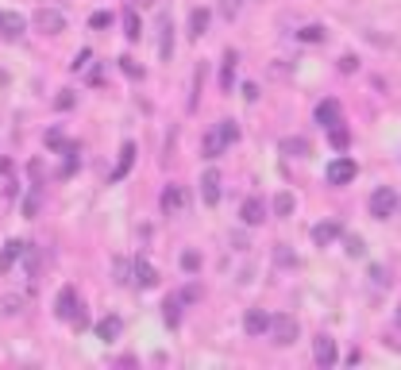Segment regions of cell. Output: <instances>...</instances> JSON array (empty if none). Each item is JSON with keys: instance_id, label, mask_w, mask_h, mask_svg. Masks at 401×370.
I'll return each mask as SVG.
<instances>
[{"instance_id": "obj_22", "label": "cell", "mask_w": 401, "mask_h": 370, "mask_svg": "<svg viewBox=\"0 0 401 370\" xmlns=\"http://www.w3.org/2000/svg\"><path fill=\"white\" fill-rule=\"evenodd\" d=\"M209 20H212L209 8H193V16H189V39H205V31H209Z\"/></svg>"}, {"instance_id": "obj_26", "label": "cell", "mask_w": 401, "mask_h": 370, "mask_svg": "<svg viewBox=\"0 0 401 370\" xmlns=\"http://www.w3.org/2000/svg\"><path fill=\"white\" fill-rule=\"evenodd\" d=\"M278 151H282V155H290V158H305V155H313L309 143L297 139V135H293V139H278Z\"/></svg>"}, {"instance_id": "obj_39", "label": "cell", "mask_w": 401, "mask_h": 370, "mask_svg": "<svg viewBox=\"0 0 401 370\" xmlns=\"http://www.w3.org/2000/svg\"><path fill=\"white\" fill-rule=\"evenodd\" d=\"M370 278H375L378 289H390V270L386 266H370Z\"/></svg>"}, {"instance_id": "obj_15", "label": "cell", "mask_w": 401, "mask_h": 370, "mask_svg": "<svg viewBox=\"0 0 401 370\" xmlns=\"http://www.w3.org/2000/svg\"><path fill=\"white\" fill-rule=\"evenodd\" d=\"M340 236H343L340 220H320L317 228H313V243H317V247H332Z\"/></svg>"}, {"instance_id": "obj_47", "label": "cell", "mask_w": 401, "mask_h": 370, "mask_svg": "<svg viewBox=\"0 0 401 370\" xmlns=\"http://www.w3.org/2000/svg\"><path fill=\"white\" fill-rule=\"evenodd\" d=\"M132 8H155V0H132Z\"/></svg>"}, {"instance_id": "obj_5", "label": "cell", "mask_w": 401, "mask_h": 370, "mask_svg": "<svg viewBox=\"0 0 401 370\" xmlns=\"http://www.w3.org/2000/svg\"><path fill=\"white\" fill-rule=\"evenodd\" d=\"M31 24H35V31H42V35H62L66 31V12L62 8H39L31 16Z\"/></svg>"}, {"instance_id": "obj_18", "label": "cell", "mask_w": 401, "mask_h": 370, "mask_svg": "<svg viewBox=\"0 0 401 370\" xmlns=\"http://www.w3.org/2000/svg\"><path fill=\"white\" fill-rule=\"evenodd\" d=\"M205 74H209V66H205V62H197V66H193L189 100H185V108H189V112H197V108H200V89H205Z\"/></svg>"}, {"instance_id": "obj_16", "label": "cell", "mask_w": 401, "mask_h": 370, "mask_svg": "<svg viewBox=\"0 0 401 370\" xmlns=\"http://www.w3.org/2000/svg\"><path fill=\"white\" fill-rule=\"evenodd\" d=\"M224 147H228V143L220 139V128H209V132H205V139H200V158H205V162H212V158L224 155Z\"/></svg>"}, {"instance_id": "obj_23", "label": "cell", "mask_w": 401, "mask_h": 370, "mask_svg": "<svg viewBox=\"0 0 401 370\" xmlns=\"http://www.w3.org/2000/svg\"><path fill=\"white\" fill-rule=\"evenodd\" d=\"M19 255H24V239H8L4 251H0V274H8V266L16 263Z\"/></svg>"}, {"instance_id": "obj_30", "label": "cell", "mask_w": 401, "mask_h": 370, "mask_svg": "<svg viewBox=\"0 0 401 370\" xmlns=\"http://www.w3.org/2000/svg\"><path fill=\"white\" fill-rule=\"evenodd\" d=\"M293 208H297L293 193H278V197H274V213L282 216V220H285V216H293Z\"/></svg>"}, {"instance_id": "obj_24", "label": "cell", "mask_w": 401, "mask_h": 370, "mask_svg": "<svg viewBox=\"0 0 401 370\" xmlns=\"http://www.w3.org/2000/svg\"><path fill=\"white\" fill-rule=\"evenodd\" d=\"M132 270H135V259L120 255L116 263H112V282H116V286H132Z\"/></svg>"}, {"instance_id": "obj_41", "label": "cell", "mask_w": 401, "mask_h": 370, "mask_svg": "<svg viewBox=\"0 0 401 370\" xmlns=\"http://www.w3.org/2000/svg\"><path fill=\"white\" fill-rule=\"evenodd\" d=\"M340 70H343V74H355V70H359V54H343L340 58Z\"/></svg>"}, {"instance_id": "obj_48", "label": "cell", "mask_w": 401, "mask_h": 370, "mask_svg": "<svg viewBox=\"0 0 401 370\" xmlns=\"http://www.w3.org/2000/svg\"><path fill=\"white\" fill-rule=\"evenodd\" d=\"M398 324H401V313H398Z\"/></svg>"}, {"instance_id": "obj_19", "label": "cell", "mask_w": 401, "mask_h": 370, "mask_svg": "<svg viewBox=\"0 0 401 370\" xmlns=\"http://www.w3.org/2000/svg\"><path fill=\"white\" fill-rule=\"evenodd\" d=\"M267 328H270V313H262V309H251L243 316V332L247 336H267Z\"/></svg>"}, {"instance_id": "obj_29", "label": "cell", "mask_w": 401, "mask_h": 370, "mask_svg": "<svg viewBox=\"0 0 401 370\" xmlns=\"http://www.w3.org/2000/svg\"><path fill=\"white\" fill-rule=\"evenodd\" d=\"M297 39H301V43H324L328 31H324V24H305V27L297 31Z\"/></svg>"}, {"instance_id": "obj_7", "label": "cell", "mask_w": 401, "mask_h": 370, "mask_svg": "<svg viewBox=\"0 0 401 370\" xmlns=\"http://www.w3.org/2000/svg\"><path fill=\"white\" fill-rule=\"evenodd\" d=\"M159 62H174V20H170V12L159 16Z\"/></svg>"}, {"instance_id": "obj_12", "label": "cell", "mask_w": 401, "mask_h": 370, "mask_svg": "<svg viewBox=\"0 0 401 370\" xmlns=\"http://www.w3.org/2000/svg\"><path fill=\"white\" fill-rule=\"evenodd\" d=\"M155 282H159V270L150 266V259H135V270H132V286H139V289H155Z\"/></svg>"}, {"instance_id": "obj_33", "label": "cell", "mask_w": 401, "mask_h": 370, "mask_svg": "<svg viewBox=\"0 0 401 370\" xmlns=\"http://www.w3.org/2000/svg\"><path fill=\"white\" fill-rule=\"evenodd\" d=\"M178 266H182L185 274H197V270H200V255H197V251H182V259H178Z\"/></svg>"}, {"instance_id": "obj_31", "label": "cell", "mask_w": 401, "mask_h": 370, "mask_svg": "<svg viewBox=\"0 0 401 370\" xmlns=\"http://www.w3.org/2000/svg\"><path fill=\"white\" fill-rule=\"evenodd\" d=\"M42 143H47V147L50 151H62V147H66V132H62V128H47V135H42Z\"/></svg>"}, {"instance_id": "obj_38", "label": "cell", "mask_w": 401, "mask_h": 370, "mask_svg": "<svg viewBox=\"0 0 401 370\" xmlns=\"http://www.w3.org/2000/svg\"><path fill=\"white\" fill-rule=\"evenodd\" d=\"M89 62H93V50L85 47V50H77V58H74V62H70V66H74L77 74H85V70H89Z\"/></svg>"}, {"instance_id": "obj_44", "label": "cell", "mask_w": 401, "mask_h": 370, "mask_svg": "<svg viewBox=\"0 0 401 370\" xmlns=\"http://www.w3.org/2000/svg\"><path fill=\"white\" fill-rule=\"evenodd\" d=\"M243 100H247V105L259 100V85H255V82H243Z\"/></svg>"}, {"instance_id": "obj_42", "label": "cell", "mask_w": 401, "mask_h": 370, "mask_svg": "<svg viewBox=\"0 0 401 370\" xmlns=\"http://www.w3.org/2000/svg\"><path fill=\"white\" fill-rule=\"evenodd\" d=\"M85 82H89V85H104V74H100L97 58H93V70H85Z\"/></svg>"}, {"instance_id": "obj_45", "label": "cell", "mask_w": 401, "mask_h": 370, "mask_svg": "<svg viewBox=\"0 0 401 370\" xmlns=\"http://www.w3.org/2000/svg\"><path fill=\"white\" fill-rule=\"evenodd\" d=\"M178 297H182L185 305H193V301H197V297H200V286H189V289H178Z\"/></svg>"}, {"instance_id": "obj_8", "label": "cell", "mask_w": 401, "mask_h": 370, "mask_svg": "<svg viewBox=\"0 0 401 370\" xmlns=\"http://www.w3.org/2000/svg\"><path fill=\"white\" fill-rule=\"evenodd\" d=\"M313 355H317V367H336V359H340V351H336V339L328 336V332H320L317 339H313Z\"/></svg>"}, {"instance_id": "obj_27", "label": "cell", "mask_w": 401, "mask_h": 370, "mask_svg": "<svg viewBox=\"0 0 401 370\" xmlns=\"http://www.w3.org/2000/svg\"><path fill=\"white\" fill-rule=\"evenodd\" d=\"M328 143H332L336 151H347V147H351L347 128H343V123H332V128H328Z\"/></svg>"}, {"instance_id": "obj_3", "label": "cell", "mask_w": 401, "mask_h": 370, "mask_svg": "<svg viewBox=\"0 0 401 370\" xmlns=\"http://www.w3.org/2000/svg\"><path fill=\"white\" fill-rule=\"evenodd\" d=\"M367 208H370V216H375V220H390V216L398 213V190H390V185H378V190L370 193Z\"/></svg>"}, {"instance_id": "obj_4", "label": "cell", "mask_w": 401, "mask_h": 370, "mask_svg": "<svg viewBox=\"0 0 401 370\" xmlns=\"http://www.w3.org/2000/svg\"><path fill=\"white\" fill-rule=\"evenodd\" d=\"M162 213L166 216H185L189 213V193H185V185H178V181H170L166 190H162Z\"/></svg>"}, {"instance_id": "obj_36", "label": "cell", "mask_w": 401, "mask_h": 370, "mask_svg": "<svg viewBox=\"0 0 401 370\" xmlns=\"http://www.w3.org/2000/svg\"><path fill=\"white\" fill-rule=\"evenodd\" d=\"M120 70H124L127 77H135V82H143V74H147V70H143L135 58H120Z\"/></svg>"}, {"instance_id": "obj_6", "label": "cell", "mask_w": 401, "mask_h": 370, "mask_svg": "<svg viewBox=\"0 0 401 370\" xmlns=\"http://www.w3.org/2000/svg\"><path fill=\"white\" fill-rule=\"evenodd\" d=\"M355 174H359V166L351 162V158H336V162H328V170H324V178H328V185H347V181H355Z\"/></svg>"}, {"instance_id": "obj_40", "label": "cell", "mask_w": 401, "mask_h": 370, "mask_svg": "<svg viewBox=\"0 0 401 370\" xmlns=\"http://www.w3.org/2000/svg\"><path fill=\"white\" fill-rule=\"evenodd\" d=\"M35 213H39V193H27V197H24V216L31 220Z\"/></svg>"}, {"instance_id": "obj_17", "label": "cell", "mask_w": 401, "mask_h": 370, "mask_svg": "<svg viewBox=\"0 0 401 370\" xmlns=\"http://www.w3.org/2000/svg\"><path fill=\"white\" fill-rule=\"evenodd\" d=\"M132 166H135V143L127 139L124 147H120V162H116V170H112L109 181H112V185H116V181H124L127 174H132Z\"/></svg>"}, {"instance_id": "obj_25", "label": "cell", "mask_w": 401, "mask_h": 370, "mask_svg": "<svg viewBox=\"0 0 401 370\" xmlns=\"http://www.w3.org/2000/svg\"><path fill=\"white\" fill-rule=\"evenodd\" d=\"M124 35H127V43L143 39V24H139V12L135 8H124Z\"/></svg>"}, {"instance_id": "obj_43", "label": "cell", "mask_w": 401, "mask_h": 370, "mask_svg": "<svg viewBox=\"0 0 401 370\" xmlns=\"http://www.w3.org/2000/svg\"><path fill=\"white\" fill-rule=\"evenodd\" d=\"M74 105H77L74 93H62V97H54V108H58V112H66V108H74Z\"/></svg>"}, {"instance_id": "obj_28", "label": "cell", "mask_w": 401, "mask_h": 370, "mask_svg": "<svg viewBox=\"0 0 401 370\" xmlns=\"http://www.w3.org/2000/svg\"><path fill=\"white\" fill-rule=\"evenodd\" d=\"M19 313H24V297L19 293L0 297V316H19Z\"/></svg>"}, {"instance_id": "obj_14", "label": "cell", "mask_w": 401, "mask_h": 370, "mask_svg": "<svg viewBox=\"0 0 401 370\" xmlns=\"http://www.w3.org/2000/svg\"><path fill=\"white\" fill-rule=\"evenodd\" d=\"M235 66H239V50H224V58H220V89L232 93L235 85Z\"/></svg>"}, {"instance_id": "obj_11", "label": "cell", "mask_w": 401, "mask_h": 370, "mask_svg": "<svg viewBox=\"0 0 401 370\" xmlns=\"http://www.w3.org/2000/svg\"><path fill=\"white\" fill-rule=\"evenodd\" d=\"M267 220V208H262L259 197H243L239 205V224H247V228H259V224Z\"/></svg>"}, {"instance_id": "obj_13", "label": "cell", "mask_w": 401, "mask_h": 370, "mask_svg": "<svg viewBox=\"0 0 401 370\" xmlns=\"http://www.w3.org/2000/svg\"><path fill=\"white\" fill-rule=\"evenodd\" d=\"M340 116H343L340 100H332V97H328V100H320V105H317V112H313V120H317L320 128H324V132H328L332 123H340Z\"/></svg>"}, {"instance_id": "obj_21", "label": "cell", "mask_w": 401, "mask_h": 370, "mask_svg": "<svg viewBox=\"0 0 401 370\" xmlns=\"http://www.w3.org/2000/svg\"><path fill=\"white\" fill-rule=\"evenodd\" d=\"M27 31V20L16 16V12H0V35H8V39H19Z\"/></svg>"}, {"instance_id": "obj_35", "label": "cell", "mask_w": 401, "mask_h": 370, "mask_svg": "<svg viewBox=\"0 0 401 370\" xmlns=\"http://www.w3.org/2000/svg\"><path fill=\"white\" fill-rule=\"evenodd\" d=\"M217 8H220V16H224V20H235V16H239V8H243V0H217Z\"/></svg>"}, {"instance_id": "obj_20", "label": "cell", "mask_w": 401, "mask_h": 370, "mask_svg": "<svg viewBox=\"0 0 401 370\" xmlns=\"http://www.w3.org/2000/svg\"><path fill=\"white\" fill-rule=\"evenodd\" d=\"M182 297L170 293L166 301H162V321H166V328H182Z\"/></svg>"}, {"instance_id": "obj_1", "label": "cell", "mask_w": 401, "mask_h": 370, "mask_svg": "<svg viewBox=\"0 0 401 370\" xmlns=\"http://www.w3.org/2000/svg\"><path fill=\"white\" fill-rule=\"evenodd\" d=\"M85 305L77 301V293H74V286H62L58 289V297H54V316H58V321H70L74 324V328H85V313H81Z\"/></svg>"}, {"instance_id": "obj_34", "label": "cell", "mask_w": 401, "mask_h": 370, "mask_svg": "<svg viewBox=\"0 0 401 370\" xmlns=\"http://www.w3.org/2000/svg\"><path fill=\"white\" fill-rule=\"evenodd\" d=\"M217 128H220V139H224V143H235V139H239V123H235V120H220Z\"/></svg>"}, {"instance_id": "obj_2", "label": "cell", "mask_w": 401, "mask_h": 370, "mask_svg": "<svg viewBox=\"0 0 401 370\" xmlns=\"http://www.w3.org/2000/svg\"><path fill=\"white\" fill-rule=\"evenodd\" d=\"M267 336H270V344H278V347H293V344L301 339L297 316H290V313H278V316H270V328H267Z\"/></svg>"}, {"instance_id": "obj_9", "label": "cell", "mask_w": 401, "mask_h": 370, "mask_svg": "<svg viewBox=\"0 0 401 370\" xmlns=\"http://www.w3.org/2000/svg\"><path fill=\"white\" fill-rule=\"evenodd\" d=\"M200 201H205L209 208L220 205V170H212V166L200 174Z\"/></svg>"}, {"instance_id": "obj_32", "label": "cell", "mask_w": 401, "mask_h": 370, "mask_svg": "<svg viewBox=\"0 0 401 370\" xmlns=\"http://www.w3.org/2000/svg\"><path fill=\"white\" fill-rule=\"evenodd\" d=\"M343 251H347L351 259H363L367 255V243H363L359 236H343Z\"/></svg>"}, {"instance_id": "obj_37", "label": "cell", "mask_w": 401, "mask_h": 370, "mask_svg": "<svg viewBox=\"0 0 401 370\" xmlns=\"http://www.w3.org/2000/svg\"><path fill=\"white\" fill-rule=\"evenodd\" d=\"M104 27H112V12H93V16H89V31H104Z\"/></svg>"}, {"instance_id": "obj_46", "label": "cell", "mask_w": 401, "mask_h": 370, "mask_svg": "<svg viewBox=\"0 0 401 370\" xmlns=\"http://www.w3.org/2000/svg\"><path fill=\"white\" fill-rule=\"evenodd\" d=\"M274 263H293V255L285 251V247H278V251H274Z\"/></svg>"}, {"instance_id": "obj_10", "label": "cell", "mask_w": 401, "mask_h": 370, "mask_svg": "<svg viewBox=\"0 0 401 370\" xmlns=\"http://www.w3.org/2000/svg\"><path fill=\"white\" fill-rule=\"evenodd\" d=\"M120 336H124V321H120L116 313H109V316H100L97 321V339L100 344H116Z\"/></svg>"}]
</instances>
